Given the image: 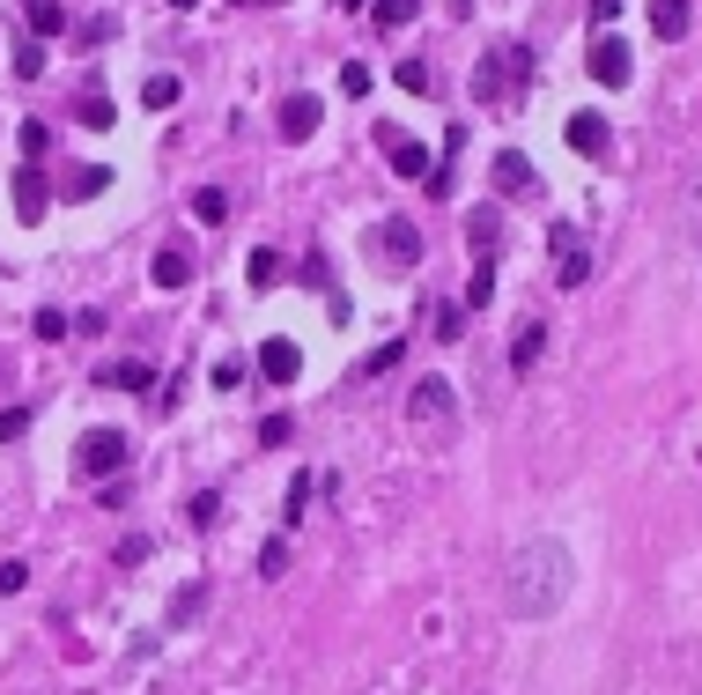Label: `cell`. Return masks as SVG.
Wrapping results in <instances>:
<instances>
[{
    "label": "cell",
    "mask_w": 702,
    "mask_h": 695,
    "mask_svg": "<svg viewBox=\"0 0 702 695\" xmlns=\"http://www.w3.org/2000/svg\"><path fill=\"white\" fill-rule=\"evenodd\" d=\"M569 585H577V562H569V548L555 533H533V540H518L503 562V607L518 614V622H540V614H555Z\"/></svg>",
    "instance_id": "obj_1"
},
{
    "label": "cell",
    "mask_w": 702,
    "mask_h": 695,
    "mask_svg": "<svg viewBox=\"0 0 702 695\" xmlns=\"http://www.w3.org/2000/svg\"><path fill=\"white\" fill-rule=\"evenodd\" d=\"M533 74V52L525 45H496V60H481V74H473V97L481 104H496V97H510V89Z\"/></svg>",
    "instance_id": "obj_2"
},
{
    "label": "cell",
    "mask_w": 702,
    "mask_h": 695,
    "mask_svg": "<svg viewBox=\"0 0 702 695\" xmlns=\"http://www.w3.org/2000/svg\"><path fill=\"white\" fill-rule=\"evenodd\" d=\"M74 466H82L89 481H111L126 466V437L119 429H82V444H74Z\"/></svg>",
    "instance_id": "obj_3"
},
{
    "label": "cell",
    "mask_w": 702,
    "mask_h": 695,
    "mask_svg": "<svg viewBox=\"0 0 702 695\" xmlns=\"http://www.w3.org/2000/svg\"><path fill=\"white\" fill-rule=\"evenodd\" d=\"M377 259H385V267H414V259H422V230H414V222H377Z\"/></svg>",
    "instance_id": "obj_4"
},
{
    "label": "cell",
    "mask_w": 702,
    "mask_h": 695,
    "mask_svg": "<svg viewBox=\"0 0 702 695\" xmlns=\"http://www.w3.org/2000/svg\"><path fill=\"white\" fill-rule=\"evenodd\" d=\"M377 148L392 156V171H400V178H429V148H422V141H407L400 126H377Z\"/></svg>",
    "instance_id": "obj_5"
},
{
    "label": "cell",
    "mask_w": 702,
    "mask_h": 695,
    "mask_svg": "<svg viewBox=\"0 0 702 695\" xmlns=\"http://www.w3.org/2000/svg\"><path fill=\"white\" fill-rule=\"evenodd\" d=\"M592 82L599 89H621V82H629V45H621V37H599V45H592Z\"/></svg>",
    "instance_id": "obj_6"
},
{
    "label": "cell",
    "mask_w": 702,
    "mask_h": 695,
    "mask_svg": "<svg viewBox=\"0 0 702 695\" xmlns=\"http://www.w3.org/2000/svg\"><path fill=\"white\" fill-rule=\"evenodd\" d=\"M496 244H503V208H473L466 215V252L473 259H496Z\"/></svg>",
    "instance_id": "obj_7"
},
{
    "label": "cell",
    "mask_w": 702,
    "mask_h": 695,
    "mask_svg": "<svg viewBox=\"0 0 702 695\" xmlns=\"http://www.w3.org/2000/svg\"><path fill=\"white\" fill-rule=\"evenodd\" d=\"M555 244H562V289H584V281H592V252H584V244H577V230H569V222H562V230H555Z\"/></svg>",
    "instance_id": "obj_8"
},
{
    "label": "cell",
    "mask_w": 702,
    "mask_h": 695,
    "mask_svg": "<svg viewBox=\"0 0 702 695\" xmlns=\"http://www.w3.org/2000/svg\"><path fill=\"white\" fill-rule=\"evenodd\" d=\"M296 370H303L296 341H267V348H259V378H267V385H296Z\"/></svg>",
    "instance_id": "obj_9"
},
{
    "label": "cell",
    "mask_w": 702,
    "mask_h": 695,
    "mask_svg": "<svg viewBox=\"0 0 702 695\" xmlns=\"http://www.w3.org/2000/svg\"><path fill=\"white\" fill-rule=\"evenodd\" d=\"M569 148H577V156H606V148H614L599 111H577V119H569Z\"/></svg>",
    "instance_id": "obj_10"
},
{
    "label": "cell",
    "mask_w": 702,
    "mask_h": 695,
    "mask_svg": "<svg viewBox=\"0 0 702 695\" xmlns=\"http://www.w3.org/2000/svg\"><path fill=\"white\" fill-rule=\"evenodd\" d=\"M318 111H326L318 97H289V104H281V141H311L318 134Z\"/></svg>",
    "instance_id": "obj_11"
},
{
    "label": "cell",
    "mask_w": 702,
    "mask_h": 695,
    "mask_svg": "<svg viewBox=\"0 0 702 695\" xmlns=\"http://www.w3.org/2000/svg\"><path fill=\"white\" fill-rule=\"evenodd\" d=\"M407 407H414V422H451V385L444 378H422Z\"/></svg>",
    "instance_id": "obj_12"
},
{
    "label": "cell",
    "mask_w": 702,
    "mask_h": 695,
    "mask_svg": "<svg viewBox=\"0 0 702 695\" xmlns=\"http://www.w3.org/2000/svg\"><path fill=\"white\" fill-rule=\"evenodd\" d=\"M496 193H503V200H518V193H533V163H525V156H518V148H503V156H496Z\"/></svg>",
    "instance_id": "obj_13"
},
{
    "label": "cell",
    "mask_w": 702,
    "mask_h": 695,
    "mask_svg": "<svg viewBox=\"0 0 702 695\" xmlns=\"http://www.w3.org/2000/svg\"><path fill=\"white\" fill-rule=\"evenodd\" d=\"M688 23H695L688 0H651V37H666V45H673V37H688Z\"/></svg>",
    "instance_id": "obj_14"
},
{
    "label": "cell",
    "mask_w": 702,
    "mask_h": 695,
    "mask_svg": "<svg viewBox=\"0 0 702 695\" xmlns=\"http://www.w3.org/2000/svg\"><path fill=\"white\" fill-rule=\"evenodd\" d=\"M45 200H52V185H45V171H37V163H30V171H15V208H23V222L45 215Z\"/></svg>",
    "instance_id": "obj_15"
},
{
    "label": "cell",
    "mask_w": 702,
    "mask_h": 695,
    "mask_svg": "<svg viewBox=\"0 0 702 695\" xmlns=\"http://www.w3.org/2000/svg\"><path fill=\"white\" fill-rule=\"evenodd\" d=\"M540 348H547V326H540V318H525V326L510 333V370H533Z\"/></svg>",
    "instance_id": "obj_16"
},
{
    "label": "cell",
    "mask_w": 702,
    "mask_h": 695,
    "mask_svg": "<svg viewBox=\"0 0 702 695\" xmlns=\"http://www.w3.org/2000/svg\"><path fill=\"white\" fill-rule=\"evenodd\" d=\"M97 378H104V385H119V392H148V385H156V370H148L141 355H126V363H104Z\"/></svg>",
    "instance_id": "obj_17"
},
{
    "label": "cell",
    "mask_w": 702,
    "mask_h": 695,
    "mask_svg": "<svg viewBox=\"0 0 702 695\" xmlns=\"http://www.w3.org/2000/svg\"><path fill=\"white\" fill-rule=\"evenodd\" d=\"M466 311H488V304H496V259H473V274H466Z\"/></svg>",
    "instance_id": "obj_18"
},
{
    "label": "cell",
    "mask_w": 702,
    "mask_h": 695,
    "mask_svg": "<svg viewBox=\"0 0 702 695\" xmlns=\"http://www.w3.org/2000/svg\"><path fill=\"white\" fill-rule=\"evenodd\" d=\"M148 274H156V289H185V281H193V259H185L178 244H163V252H156V267H148Z\"/></svg>",
    "instance_id": "obj_19"
},
{
    "label": "cell",
    "mask_w": 702,
    "mask_h": 695,
    "mask_svg": "<svg viewBox=\"0 0 702 695\" xmlns=\"http://www.w3.org/2000/svg\"><path fill=\"white\" fill-rule=\"evenodd\" d=\"M104 185H111V171H104V163H82V171H74V178L60 185V200H97Z\"/></svg>",
    "instance_id": "obj_20"
},
{
    "label": "cell",
    "mask_w": 702,
    "mask_h": 695,
    "mask_svg": "<svg viewBox=\"0 0 702 695\" xmlns=\"http://www.w3.org/2000/svg\"><path fill=\"white\" fill-rule=\"evenodd\" d=\"M60 30H67V8H60V0H30V37H37V45L60 37Z\"/></svg>",
    "instance_id": "obj_21"
},
{
    "label": "cell",
    "mask_w": 702,
    "mask_h": 695,
    "mask_svg": "<svg viewBox=\"0 0 702 695\" xmlns=\"http://www.w3.org/2000/svg\"><path fill=\"white\" fill-rule=\"evenodd\" d=\"M74 119H82V126H97V134H104V126H111V119H119V104H111V97H104V89H89V97H82V104H74Z\"/></svg>",
    "instance_id": "obj_22"
},
{
    "label": "cell",
    "mask_w": 702,
    "mask_h": 695,
    "mask_svg": "<svg viewBox=\"0 0 702 695\" xmlns=\"http://www.w3.org/2000/svg\"><path fill=\"white\" fill-rule=\"evenodd\" d=\"M244 281H252V289H274V281H281V252H267V244H259V252L244 259Z\"/></svg>",
    "instance_id": "obj_23"
},
{
    "label": "cell",
    "mask_w": 702,
    "mask_h": 695,
    "mask_svg": "<svg viewBox=\"0 0 702 695\" xmlns=\"http://www.w3.org/2000/svg\"><path fill=\"white\" fill-rule=\"evenodd\" d=\"M370 23L377 30H407L414 23V0H370Z\"/></svg>",
    "instance_id": "obj_24"
},
{
    "label": "cell",
    "mask_w": 702,
    "mask_h": 695,
    "mask_svg": "<svg viewBox=\"0 0 702 695\" xmlns=\"http://www.w3.org/2000/svg\"><path fill=\"white\" fill-rule=\"evenodd\" d=\"M141 104H148V111H170V104H178V74H148Z\"/></svg>",
    "instance_id": "obj_25"
},
{
    "label": "cell",
    "mask_w": 702,
    "mask_h": 695,
    "mask_svg": "<svg viewBox=\"0 0 702 695\" xmlns=\"http://www.w3.org/2000/svg\"><path fill=\"white\" fill-rule=\"evenodd\" d=\"M193 215L200 222H222V215H230V193H222V185H200V193H193Z\"/></svg>",
    "instance_id": "obj_26"
},
{
    "label": "cell",
    "mask_w": 702,
    "mask_h": 695,
    "mask_svg": "<svg viewBox=\"0 0 702 695\" xmlns=\"http://www.w3.org/2000/svg\"><path fill=\"white\" fill-rule=\"evenodd\" d=\"M15 141H23V156L37 163V156L52 148V126H45V119H23V134H15Z\"/></svg>",
    "instance_id": "obj_27"
},
{
    "label": "cell",
    "mask_w": 702,
    "mask_h": 695,
    "mask_svg": "<svg viewBox=\"0 0 702 695\" xmlns=\"http://www.w3.org/2000/svg\"><path fill=\"white\" fill-rule=\"evenodd\" d=\"M30 326H37V341H60V333L74 326V318H67L60 304H45V311H37V318H30Z\"/></svg>",
    "instance_id": "obj_28"
},
{
    "label": "cell",
    "mask_w": 702,
    "mask_h": 695,
    "mask_svg": "<svg viewBox=\"0 0 702 695\" xmlns=\"http://www.w3.org/2000/svg\"><path fill=\"white\" fill-rule=\"evenodd\" d=\"M259 577H289V540H267V548H259Z\"/></svg>",
    "instance_id": "obj_29"
},
{
    "label": "cell",
    "mask_w": 702,
    "mask_h": 695,
    "mask_svg": "<svg viewBox=\"0 0 702 695\" xmlns=\"http://www.w3.org/2000/svg\"><path fill=\"white\" fill-rule=\"evenodd\" d=\"M15 74H23V82H37V74H45V45H37V37L15 52Z\"/></svg>",
    "instance_id": "obj_30"
},
{
    "label": "cell",
    "mask_w": 702,
    "mask_h": 695,
    "mask_svg": "<svg viewBox=\"0 0 702 695\" xmlns=\"http://www.w3.org/2000/svg\"><path fill=\"white\" fill-rule=\"evenodd\" d=\"M392 74H400V89H407V97H422V89H429V67H422V60H400Z\"/></svg>",
    "instance_id": "obj_31"
},
{
    "label": "cell",
    "mask_w": 702,
    "mask_h": 695,
    "mask_svg": "<svg viewBox=\"0 0 702 695\" xmlns=\"http://www.w3.org/2000/svg\"><path fill=\"white\" fill-rule=\"evenodd\" d=\"M30 429V407H0V444H15Z\"/></svg>",
    "instance_id": "obj_32"
},
{
    "label": "cell",
    "mask_w": 702,
    "mask_h": 695,
    "mask_svg": "<svg viewBox=\"0 0 702 695\" xmlns=\"http://www.w3.org/2000/svg\"><path fill=\"white\" fill-rule=\"evenodd\" d=\"M340 89H348V97H370V67L348 60V67H340Z\"/></svg>",
    "instance_id": "obj_33"
},
{
    "label": "cell",
    "mask_w": 702,
    "mask_h": 695,
    "mask_svg": "<svg viewBox=\"0 0 702 695\" xmlns=\"http://www.w3.org/2000/svg\"><path fill=\"white\" fill-rule=\"evenodd\" d=\"M200 599H207L200 585H193V592H178V599H170V622H193V614H200Z\"/></svg>",
    "instance_id": "obj_34"
},
{
    "label": "cell",
    "mask_w": 702,
    "mask_h": 695,
    "mask_svg": "<svg viewBox=\"0 0 702 695\" xmlns=\"http://www.w3.org/2000/svg\"><path fill=\"white\" fill-rule=\"evenodd\" d=\"M400 348H407V341H385V348H370V363H363V370H370V378H377V370H392V363H400Z\"/></svg>",
    "instance_id": "obj_35"
},
{
    "label": "cell",
    "mask_w": 702,
    "mask_h": 695,
    "mask_svg": "<svg viewBox=\"0 0 702 695\" xmlns=\"http://www.w3.org/2000/svg\"><path fill=\"white\" fill-rule=\"evenodd\" d=\"M215 511H222V496H215V488H200V496H193V525H215Z\"/></svg>",
    "instance_id": "obj_36"
},
{
    "label": "cell",
    "mask_w": 702,
    "mask_h": 695,
    "mask_svg": "<svg viewBox=\"0 0 702 695\" xmlns=\"http://www.w3.org/2000/svg\"><path fill=\"white\" fill-rule=\"evenodd\" d=\"M436 333H444V341H459V333H466V311H459V304L436 311Z\"/></svg>",
    "instance_id": "obj_37"
},
{
    "label": "cell",
    "mask_w": 702,
    "mask_h": 695,
    "mask_svg": "<svg viewBox=\"0 0 702 695\" xmlns=\"http://www.w3.org/2000/svg\"><path fill=\"white\" fill-rule=\"evenodd\" d=\"M259 444H289V415H267V422H259Z\"/></svg>",
    "instance_id": "obj_38"
},
{
    "label": "cell",
    "mask_w": 702,
    "mask_h": 695,
    "mask_svg": "<svg viewBox=\"0 0 702 695\" xmlns=\"http://www.w3.org/2000/svg\"><path fill=\"white\" fill-rule=\"evenodd\" d=\"M82 37H89V45H111V37H119V23H111V15H97V23H82Z\"/></svg>",
    "instance_id": "obj_39"
},
{
    "label": "cell",
    "mask_w": 702,
    "mask_h": 695,
    "mask_svg": "<svg viewBox=\"0 0 702 695\" xmlns=\"http://www.w3.org/2000/svg\"><path fill=\"white\" fill-rule=\"evenodd\" d=\"M30 585V570H23V562H0V592H23Z\"/></svg>",
    "instance_id": "obj_40"
},
{
    "label": "cell",
    "mask_w": 702,
    "mask_h": 695,
    "mask_svg": "<svg viewBox=\"0 0 702 695\" xmlns=\"http://www.w3.org/2000/svg\"><path fill=\"white\" fill-rule=\"evenodd\" d=\"M333 8H370V0H333Z\"/></svg>",
    "instance_id": "obj_41"
},
{
    "label": "cell",
    "mask_w": 702,
    "mask_h": 695,
    "mask_svg": "<svg viewBox=\"0 0 702 695\" xmlns=\"http://www.w3.org/2000/svg\"><path fill=\"white\" fill-rule=\"evenodd\" d=\"M170 8H193V0H170Z\"/></svg>",
    "instance_id": "obj_42"
}]
</instances>
